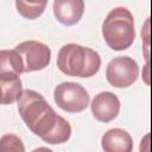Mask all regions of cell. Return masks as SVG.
<instances>
[{"label": "cell", "instance_id": "obj_1", "mask_svg": "<svg viewBox=\"0 0 152 152\" xmlns=\"http://www.w3.org/2000/svg\"><path fill=\"white\" fill-rule=\"evenodd\" d=\"M17 102L18 112L27 128L44 142L56 145L70 139V124L56 114L42 94L25 89Z\"/></svg>", "mask_w": 152, "mask_h": 152}, {"label": "cell", "instance_id": "obj_6", "mask_svg": "<svg viewBox=\"0 0 152 152\" xmlns=\"http://www.w3.org/2000/svg\"><path fill=\"white\" fill-rule=\"evenodd\" d=\"M24 62V72L38 71L45 69L51 61V50L44 43L38 40H26L14 48Z\"/></svg>", "mask_w": 152, "mask_h": 152}, {"label": "cell", "instance_id": "obj_10", "mask_svg": "<svg viewBox=\"0 0 152 152\" xmlns=\"http://www.w3.org/2000/svg\"><path fill=\"white\" fill-rule=\"evenodd\" d=\"M0 88L2 104H11L18 101L24 91L20 76L17 72H0Z\"/></svg>", "mask_w": 152, "mask_h": 152}, {"label": "cell", "instance_id": "obj_11", "mask_svg": "<svg viewBox=\"0 0 152 152\" xmlns=\"http://www.w3.org/2000/svg\"><path fill=\"white\" fill-rule=\"evenodd\" d=\"M0 72H24V62L15 49L0 51Z\"/></svg>", "mask_w": 152, "mask_h": 152}, {"label": "cell", "instance_id": "obj_3", "mask_svg": "<svg viewBox=\"0 0 152 152\" xmlns=\"http://www.w3.org/2000/svg\"><path fill=\"white\" fill-rule=\"evenodd\" d=\"M102 37L114 51L128 49L135 38L134 18L126 7H115L109 11L102 23Z\"/></svg>", "mask_w": 152, "mask_h": 152}, {"label": "cell", "instance_id": "obj_4", "mask_svg": "<svg viewBox=\"0 0 152 152\" xmlns=\"http://www.w3.org/2000/svg\"><path fill=\"white\" fill-rule=\"evenodd\" d=\"M89 94L80 83L62 82L53 90L55 103L68 113L83 112L89 104Z\"/></svg>", "mask_w": 152, "mask_h": 152}, {"label": "cell", "instance_id": "obj_5", "mask_svg": "<svg viewBox=\"0 0 152 152\" xmlns=\"http://www.w3.org/2000/svg\"><path fill=\"white\" fill-rule=\"evenodd\" d=\"M139 76V65L129 56H120L112 59L106 69V77L110 86L115 88H127L132 86Z\"/></svg>", "mask_w": 152, "mask_h": 152}, {"label": "cell", "instance_id": "obj_2", "mask_svg": "<svg viewBox=\"0 0 152 152\" xmlns=\"http://www.w3.org/2000/svg\"><path fill=\"white\" fill-rule=\"evenodd\" d=\"M57 66L66 76L91 77L101 66V57L97 51L70 43L63 45L57 55Z\"/></svg>", "mask_w": 152, "mask_h": 152}, {"label": "cell", "instance_id": "obj_8", "mask_svg": "<svg viewBox=\"0 0 152 152\" xmlns=\"http://www.w3.org/2000/svg\"><path fill=\"white\" fill-rule=\"evenodd\" d=\"M53 15L64 26L77 24L84 13L83 0H53Z\"/></svg>", "mask_w": 152, "mask_h": 152}, {"label": "cell", "instance_id": "obj_13", "mask_svg": "<svg viewBox=\"0 0 152 152\" xmlns=\"http://www.w3.org/2000/svg\"><path fill=\"white\" fill-rule=\"evenodd\" d=\"M0 151L1 152H8V151L24 152L25 147L19 137L14 134H5L1 137V140H0Z\"/></svg>", "mask_w": 152, "mask_h": 152}, {"label": "cell", "instance_id": "obj_7", "mask_svg": "<svg viewBox=\"0 0 152 152\" xmlns=\"http://www.w3.org/2000/svg\"><path fill=\"white\" fill-rule=\"evenodd\" d=\"M120 100L110 91L99 93L91 101L90 108L93 116L100 122L113 121L120 112Z\"/></svg>", "mask_w": 152, "mask_h": 152}, {"label": "cell", "instance_id": "obj_9", "mask_svg": "<svg viewBox=\"0 0 152 152\" xmlns=\"http://www.w3.org/2000/svg\"><path fill=\"white\" fill-rule=\"evenodd\" d=\"M101 147L104 152H131L133 150V140L127 131L112 128L102 135Z\"/></svg>", "mask_w": 152, "mask_h": 152}, {"label": "cell", "instance_id": "obj_12", "mask_svg": "<svg viewBox=\"0 0 152 152\" xmlns=\"http://www.w3.org/2000/svg\"><path fill=\"white\" fill-rule=\"evenodd\" d=\"M48 5V0H15V7L18 13L25 19L39 18Z\"/></svg>", "mask_w": 152, "mask_h": 152}]
</instances>
